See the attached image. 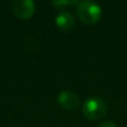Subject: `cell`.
I'll return each instance as SVG.
<instances>
[{"instance_id":"3","label":"cell","mask_w":127,"mask_h":127,"mask_svg":"<svg viewBox=\"0 0 127 127\" xmlns=\"http://www.w3.org/2000/svg\"><path fill=\"white\" fill-rule=\"evenodd\" d=\"M13 13L20 19H29L36 11V4L32 0H15L11 2Z\"/></svg>"},{"instance_id":"4","label":"cell","mask_w":127,"mask_h":127,"mask_svg":"<svg viewBox=\"0 0 127 127\" xmlns=\"http://www.w3.org/2000/svg\"><path fill=\"white\" fill-rule=\"evenodd\" d=\"M58 103L65 109H76L80 104V99L77 94L70 90H63L58 95Z\"/></svg>"},{"instance_id":"7","label":"cell","mask_w":127,"mask_h":127,"mask_svg":"<svg viewBox=\"0 0 127 127\" xmlns=\"http://www.w3.org/2000/svg\"><path fill=\"white\" fill-rule=\"evenodd\" d=\"M98 127H118L116 125V124L114 123V122H112V121H107V122H105V123H103V124H100Z\"/></svg>"},{"instance_id":"5","label":"cell","mask_w":127,"mask_h":127,"mask_svg":"<svg viewBox=\"0 0 127 127\" xmlns=\"http://www.w3.org/2000/svg\"><path fill=\"white\" fill-rule=\"evenodd\" d=\"M55 22L58 28L62 29V30H70L71 28H74L75 24H76L75 18L72 17L71 13L68 12V11H65V10L60 11V12L58 13L55 19Z\"/></svg>"},{"instance_id":"6","label":"cell","mask_w":127,"mask_h":127,"mask_svg":"<svg viewBox=\"0 0 127 127\" xmlns=\"http://www.w3.org/2000/svg\"><path fill=\"white\" fill-rule=\"evenodd\" d=\"M78 2L79 1H66V0H64V1H51V4L58 9H63V7L67 6V4H74L78 3Z\"/></svg>"},{"instance_id":"2","label":"cell","mask_w":127,"mask_h":127,"mask_svg":"<svg viewBox=\"0 0 127 127\" xmlns=\"http://www.w3.org/2000/svg\"><path fill=\"white\" fill-rule=\"evenodd\" d=\"M107 103L100 97H90L83 105L84 115L92 121L103 118L107 113Z\"/></svg>"},{"instance_id":"1","label":"cell","mask_w":127,"mask_h":127,"mask_svg":"<svg viewBox=\"0 0 127 127\" xmlns=\"http://www.w3.org/2000/svg\"><path fill=\"white\" fill-rule=\"evenodd\" d=\"M76 12L80 21L86 25H94L100 19L101 8L97 2L94 1H79L77 3Z\"/></svg>"}]
</instances>
